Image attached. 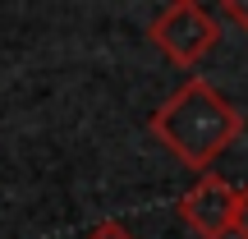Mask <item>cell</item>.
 <instances>
[{"instance_id":"cell-1","label":"cell","mask_w":248,"mask_h":239,"mask_svg":"<svg viewBox=\"0 0 248 239\" xmlns=\"http://www.w3.org/2000/svg\"><path fill=\"white\" fill-rule=\"evenodd\" d=\"M147 129L179 166L207 175L216 166V157L244 133V111L225 92H216L207 79L193 74L152 111Z\"/></svg>"},{"instance_id":"cell-2","label":"cell","mask_w":248,"mask_h":239,"mask_svg":"<svg viewBox=\"0 0 248 239\" xmlns=\"http://www.w3.org/2000/svg\"><path fill=\"white\" fill-rule=\"evenodd\" d=\"M147 37L170 64L193 69V64L221 42V23H216L198 0H170V5H161L156 14H152Z\"/></svg>"},{"instance_id":"cell-3","label":"cell","mask_w":248,"mask_h":239,"mask_svg":"<svg viewBox=\"0 0 248 239\" xmlns=\"http://www.w3.org/2000/svg\"><path fill=\"white\" fill-rule=\"evenodd\" d=\"M234 207H239V184H230V179L207 170V175H198L179 193L175 212L198 239H230L234 235Z\"/></svg>"},{"instance_id":"cell-4","label":"cell","mask_w":248,"mask_h":239,"mask_svg":"<svg viewBox=\"0 0 248 239\" xmlns=\"http://www.w3.org/2000/svg\"><path fill=\"white\" fill-rule=\"evenodd\" d=\"M221 14L230 18V23L239 28L244 37H248V0H225V5H221Z\"/></svg>"},{"instance_id":"cell-5","label":"cell","mask_w":248,"mask_h":239,"mask_svg":"<svg viewBox=\"0 0 248 239\" xmlns=\"http://www.w3.org/2000/svg\"><path fill=\"white\" fill-rule=\"evenodd\" d=\"M83 239H133V235L124 230L120 221H101V225H92V230L83 235Z\"/></svg>"},{"instance_id":"cell-6","label":"cell","mask_w":248,"mask_h":239,"mask_svg":"<svg viewBox=\"0 0 248 239\" xmlns=\"http://www.w3.org/2000/svg\"><path fill=\"white\" fill-rule=\"evenodd\" d=\"M234 239H248V184H239V207H234Z\"/></svg>"}]
</instances>
